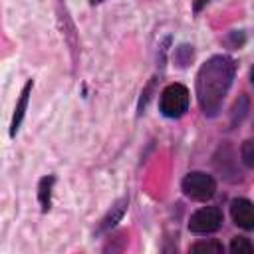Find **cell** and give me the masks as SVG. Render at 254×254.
<instances>
[{
    "label": "cell",
    "mask_w": 254,
    "mask_h": 254,
    "mask_svg": "<svg viewBox=\"0 0 254 254\" xmlns=\"http://www.w3.org/2000/svg\"><path fill=\"white\" fill-rule=\"evenodd\" d=\"M234 62L228 56H212L196 73V99L204 115L212 117L220 111V105L234 79Z\"/></svg>",
    "instance_id": "obj_1"
},
{
    "label": "cell",
    "mask_w": 254,
    "mask_h": 254,
    "mask_svg": "<svg viewBox=\"0 0 254 254\" xmlns=\"http://www.w3.org/2000/svg\"><path fill=\"white\" fill-rule=\"evenodd\" d=\"M189 89L183 83H171L161 91V99H159V109L165 117L177 119L181 115H185V111L189 109Z\"/></svg>",
    "instance_id": "obj_2"
},
{
    "label": "cell",
    "mask_w": 254,
    "mask_h": 254,
    "mask_svg": "<svg viewBox=\"0 0 254 254\" xmlns=\"http://www.w3.org/2000/svg\"><path fill=\"white\" fill-rule=\"evenodd\" d=\"M181 187H183V192L192 200H208L216 190L214 179L210 175H206V173H200V171L189 173L183 179Z\"/></svg>",
    "instance_id": "obj_3"
},
{
    "label": "cell",
    "mask_w": 254,
    "mask_h": 254,
    "mask_svg": "<svg viewBox=\"0 0 254 254\" xmlns=\"http://www.w3.org/2000/svg\"><path fill=\"white\" fill-rule=\"evenodd\" d=\"M222 226V210L218 206H202L189 218V230L194 234H210Z\"/></svg>",
    "instance_id": "obj_4"
},
{
    "label": "cell",
    "mask_w": 254,
    "mask_h": 254,
    "mask_svg": "<svg viewBox=\"0 0 254 254\" xmlns=\"http://www.w3.org/2000/svg\"><path fill=\"white\" fill-rule=\"evenodd\" d=\"M230 216L236 226L244 230L254 228V204L246 198H234L230 204Z\"/></svg>",
    "instance_id": "obj_5"
},
{
    "label": "cell",
    "mask_w": 254,
    "mask_h": 254,
    "mask_svg": "<svg viewBox=\"0 0 254 254\" xmlns=\"http://www.w3.org/2000/svg\"><path fill=\"white\" fill-rule=\"evenodd\" d=\"M30 91H32V81H26L22 93H20V99L16 103V109H14V117H12V127H10V135H16L22 119H24V113H26V107H28V99H30Z\"/></svg>",
    "instance_id": "obj_6"
},
{
    "label": "cell",
    "mask_w": 254,
    "mask_h": 254,
    "mask_svg": "<svg viewBox=\"0 0 254 254\" xmlns=\"http://www.w3.org/2000/svg\"><path fill=\"white\" fill-rule=\"evenodd\" d=\"M52 187H54V177H46L40 181V204H42V210H50V204H52Z\"/></svg>",
    "instance_id": "obj_7"
},
{
    "label": "cell",
    "mask_w": 254,
    "mask_h": 254,
    "mask_svg": "<svg viewBox=\"0 0 254 254\" xmlns=\"http://www.w3.org/2000/svg\"><path fill=\"white\" fill-rule=\"evenodd\" d=\"M125 206H127V198H123V200H119L115 206H111V210L107 212V216L101 220V230H105V228H109V226H113L121 216H123V212H125Z\"/></svg>",
    "instance_id": "obj_8"
},
{
    "label": "cell",
    "mask_w": 254,
    "mask_h": 254,
    "mask_svg": "<svg viewBox=\"0 0 254 254\" xmlns=\"http://www.w3.org/2000/svg\"><path fill=\"white\" fill-rule=\"evenodd\" d=\"M222 250H224L222 244L216 240H202V242H196L190 246L192 254H220Z\"/></svg>",
    "instance_id": "obj_9"
},
{
    "label": "cell",
    "mask_w": 254,
    "mask_h": 254,
    "mask_svg": "<svg viewBox=\"0 0 254 254\" xmlns=\"http://www.w3.org/2000/svg\"><path fill=\"white\" fill-rule=\"evenodd\" d=\"M230 252H232V254H250V252H254V246L250 244L248 238L236 236V238H232V242H230Z\"/></svg>",
    "instance_id": "obj_10"
},
{
    "label": "cell",
    "mask_w": 254,
    "mask_h": 254,
    "mask_svg": "<svg viewBox=\"0 0 254 254\" xmlns=\"http://www.w3.org/2000/svg\"><path fill=\"white\" fill-rule=\"evenodd\" d=\"M240 155H242V161H244V165H248V167H252V169H254V139H248V141H244Z\"/></svg>",
    "instance_id": "obj_11"
},
{
    "label": "cell",
    "mask_w": 254,
    "mask_h": 254,
    "mask_svg": "<svg viewBox=\"0 0 254 254\" xmlns=\"http://www.w3.org/2000/svg\"><path fill=\"white\" fill-rule=\"evenodd\" d=\"M99 2H103V0H91V4H99Z\"/></svg>",
    "instance_id": "obj_12"
},
{
    "label": "cell",
    "mask_w": 254,
    "mask_h": 254,
    "mask_svg": "<svg viewBox=\"0 0 254 254\" xmlns=\"http://www.w3.org/2000/svg\"><path fill=\"white\" fill-rule=\"evenodd\" d=\"M252 83H254V69H252Z\"/></svg>",
    "instance_id": "obj_13"
}]
</instances>
